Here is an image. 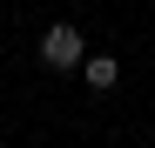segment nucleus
I'll return each mask as SVG.
<instances>
[{
  "label": "nucleus",
  "instance_id": "nucleus-2",
  "mask_svg": "<svg viewBox=\"0 0 155 148\" xmlns=\"http://www.w3.org/2000/svg\"><path fill=\"white\" fill-rule=\"evenodd\" d=\"M115 74H121V67H115V54H88V61H81V81H88V88H101V94L115 88Z\"/></svg>",
  "mask_w": 155,
  "mask_h": 148
},
{
  "label": "nucleus",
  "instance_id": "nucleus-1",
  "mask_svg": "<svg viewBox=\"0 0 155 148\" xmlns=\"http://www.w3.org/2000/svg\"><path fill=\"white\" fill-rule=\"evenodd\" d=\"M41 61H47V67H81V61H88V40H81V27L54 20V27L41 34Z\"/></svg>",
  "mask_w": 155,
  "mask_h": 148
}]
</instances>
